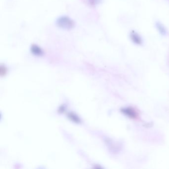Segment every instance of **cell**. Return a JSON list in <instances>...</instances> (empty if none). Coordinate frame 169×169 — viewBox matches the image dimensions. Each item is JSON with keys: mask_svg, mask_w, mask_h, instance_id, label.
I'll return each mask as SVG.
<instances>
[{"mask_svg": "<svg viewBox=\"0 0 169 169\" xmlns=\"http://www.w3.org/2000/svg\"><path fill=\"white\" fill-rule=\"evenodd\" d=\"M56 24L58 27L66 30L71 29L75 26L74 21L65 16H63L58 18L56 21Z\"/></svg>", "mask_w": 169, "mask_h": 169, "instance_id": "6da1fadb", "label": "cell"}, {"mask_svg": "<svg viewBox=\"0 0 169 169\" xmlns=\"http://www.w3.org/2000/svg\"><path fill=\"white\" fill-rule=\"evenodd\" d=\"M121 111L124 115H127L128 117L131 118H135L137 117V113L134 110L131 108H126L121 110Z\"/></svg>", "mask_w": 169, "mask_h": 169, "instance_id": "7a4b0ae2", "label": "cell"}, {"mask_svg": "<svg viewBox=\"0 0 169 169\" xmlns=\"http://www.w3.org/2000/svg\"><path fill=\"white\" fill-rule=\"evenodd\" d=\"M31 52L35 56H42L43 55V51L37 45H33L31 47Z\"/></svg>", "mask_w": 169, "mask_h": 169, "instance_id": "3957f363", "label": "cell"}, {"mask_svg": "<svg viewBox=\"0 0 169 169\" xmlns=\"http://www.w3.org/2000/svg\"><path fill=\"white\" fill-rule=\"evenodd\" d=\"M67 116H68V118L73 122L77 123H81V120L80 119V118L74 113H69Z\"/></svg>", "mask_w": 169, "mask_h": 169, "instance_id": "277c9868", "label": "cell"}, {"mask_svg": "<svg viewBox=\"0 0 169 169\" xmlns=\"http://www.w3.org/2000/svg\"><path fill=\"white\" fill-rule=\"evenodd\" d=\"M131 37L132 40L135 43L138 44H141L142 40H141V38L136 33L133 32L131 34Z\"/></svg>", "mask_w": 169, "mask_h": 169, "instance_id": "5b68a950", "label": "cell"}, {"mask_svg": "<svg viewBox=\"0 0 169 169\" xmlns=\"http://www.w3.org/2000/svg\"><path fill=\"white\" fill-rule=\"evenodd\" d=\"M65 106H62L60 107L59 109V112L63 113L65 111Z\"/></svg>", "mask_w": 169, "mask_h": 169, "instance_id": "8992f818", "label": "cell"}]
</instances>
